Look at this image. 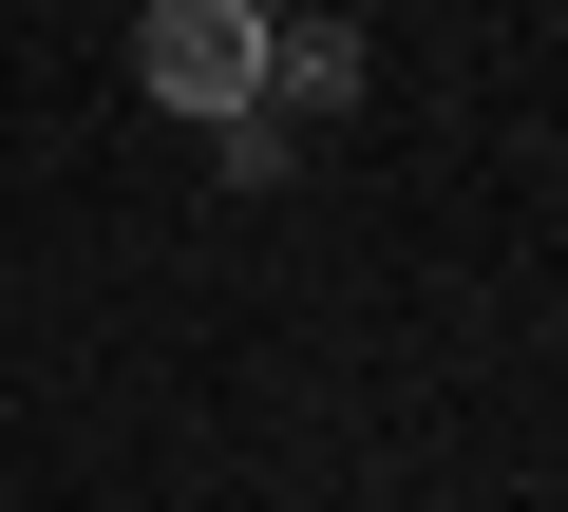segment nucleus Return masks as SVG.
<instances>
[{"label":"nucleus","mask_w":568,"mask_h":512,"mask_svg":"<svg viewBox=\"0 0 568 512\" xmlns=\"http://www.w3.org/2000/svg\"><path fill=\"white\" fill-rule=\"evenodd\" d=\"M323 114H361V20H304V0H265V96H246V133H209V171H227V190L304 171V133H323Z\"/></svg>","instance_id":"obj_1"},{"label":"nucleus","mask_w":568,"mask_h":512,"mask_svg":"<svg viewBox=\"0 0 568 512\" xmlns=\"http://www.w3.org/2000/svg\"><path fill=\"white\" fill-rule=\"evenodd\" d=\"M133 77H152V114L246 133V96H265V0H152V20H133Z\"/></svg>","instance_id":"obj_2"}]
</instances>
